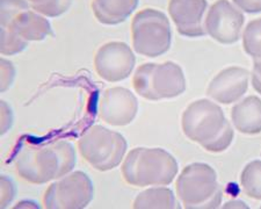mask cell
Segmentation results:
<instances>
[{"label": "cell", "instance_id": "cell-1", "mask_svg": "<svg viewBox=\"0 0 261 209\" xmlns=\"http://www.w3.org/2000/svg\"><path fill=\"white\" fill-rule=\"evenodd\" d=\"M184 134L209 152H222L232 143L234 133L222 108L207 99L193 101L181 120Z\"/></svg>", "mask_w": 261, "mask_h": 209}, {"label": "cell", "instance_id": "cell-2", "mask_svg": "<svg viewBox=\"0 0 261 209\" xmlns=\"http://www.w3.org/2000/svg\"><path fill=\"white\" fill-rule=\"evenodd\" d=\"M73 145L66 141L28 146L15 160L16 172L34 185L56 180L69 174L75 166Z\"/></svg>", "mask_w": 261, "mask_h": 209}, {"label": "cell", "instance_id": "cell-3", "mask_svg": "<svg viewBox=\"0 0 261 209\" xmlns=\"http://www.w3.org/2000/svg\"><path fill=\"white\" fill-rule=\"evenodd\" d=\"M179 165L161 148H135L122 165V175L130 186H166L174 180Z\"/></svg>", "mask_w": 261, "mask_h": 209}, {"label": "cell", "instance_id": "cell-4", "mask_svg": "<svg viewBox=\"0 0 261 209\" xmlns=\"http://www.w3.org/2000/svg\"><path fill=\"white\" fill-rule=\"evenodd\" d=\"M176 195L187 209L220 207L223 192L217 173L204 163H193L182 170L175 184Z\"/></svg>", "mask_w": 261, "mask_h": 209}, {"label": "cell", "instance_id": "cell-5", "mask_svg": "<svg viewBox=\"0 0 261 209\" xmlns=\"http://www.w3.org/2000/svg\"><path fill=\"white\" fill-rule=\"evenodd\" d=\"M134 89L146 100L159 101L179 97L186 91L184 71L174 62L162 64L145 63L136 70L133 78Z\"/></svg>", "mask_w": 261, "mask_h": 209}, {"label": "cell", "instance_id": "cell-6", "mask_svg": "<svg viewBox=\"0 0 261 209\" xmlns=\"http://www.w3.org/2000/svg\"><path fill=\"white\" fill-rule=\"evenodd\" d=\"M127 141L120 133L93 125L78 141L79 152L98 171H109L121 164L127 152Z\"/></svg>", "mask_w": 261, "mask_h": 209}, {"label": "cell", "instance_id": "cell-7", "mask_svg": "<svg viewBox=\"0 0 261 209\" xmlns=\"http://www.w3.org/2000/svg\"><path fill=\"white\" fill-rule=\"evenodd\" d=\"M133 47L142 56L154 58L171 48L172 31L167 16L154 8H144L134 16Z\"/></svg>", "mask_w": 261, "mask_h": 209}, {"label": "cell", "instance_id": "cell-8", "mask_svg": "<svg viewBox=\"0 0 261 209\" xmlns=\"http://www.w3.org/2000/svg\"><path fill=\"white\" fill-rule=\"evenodd\" d=\"M94 198V186L83 171L60 178L45 191L43 203L49 209H83Z\"/></svg>", "mask_w": 261, "mask_h": 209}, {"label": "cell", "instance_id": "cell-9", "mask_svg": "<svg viewBox=\"0 0 261 209\" xmlns=\"http://www.w3.org/2000/svg\"><path fill=\"white\" fill-rule=\"evenodd\" d=\"M243 12L229 0H217L208 10L204 20L205 33L222 44L236 43L242 37Z\"/></svg>", "mask_w": 261, "mask_h": 209}, {"label": "cell", "instance_id": "cell-10", "mask_svg": "<svg viewBox=\"0 0 261 209\" xmlns=\"http://www.w3.org/2000/svg\"><path fill=\"white\" fill-rule=\"evenodd\" d=\"M136 63L132 48L124 42H108L101 45L94 56V68L100 78L117 83L132 74Z\"/></svg>", "mask_w": 261, "mask_h": 209}, {"label": "cell", "instance_id": "cell-11", "mask_svg": "<svg viewBox=\"0 0 261 209\" xmlns=\"http://www.w3.org/2000/svg\"><path fill=\"white\" fill-rule=\"evenodd\" d=\"M138 101L135 95L124 87H112L103 92L99 103V116L105 122L123 127L136 118Z\"/></svg>", "mask_w": 261, "mask_h": 209}, {"label": "cell", "instance_id": "cell-12", "mask_svg": "<svg viewBox=\"0 0 261 209\" xmlns=\"http://www.w3.org/2000/svg\"><path fill=\"white\" fill-rule=\"evenodd\" d=\"M207 0H170L168 13L179 34L191 39L204 36V13Z\"/></svg>", "mask_w": 261, "mask_h": 209}, {"label": "cell", "instance_id": "cell-13", "mask_svg": "<svg viewBox=\"0 0 261 209\" xmlns=\"http://www.w3.org/2000/svg\"><path fill=\"white\" fill-rule=\"evenodd\" d=\"M250 72L241 66H230L222 70L210 82L207 93L215 101L230 104L238 101L248 89Z\"/></svg>", "mask_w": 261, "mask_h": 209}, {"label": "cell", "instance_id": "cell-14", "mask_svg": "<svg viewBox=\"0 0 261 209\" xmlns=\"http://www.w3.org/2000/svg\"><path fill=\"white\" fill-rule=\"evenodd\" d=\"M2 29H11L21 39L27 41H43L49 36H54L51 24L44 15L36 11H23L12 20V22Z\"/></svg>", "mask_w": 261, "mask_h": 209}, {"label": "cell", "instance_id": "cell-15", "mask_svg": "<svg viewBox=\"0 0 261 209\" xmlns=\"http://www.w3.org/2000/svg\"><path fill=\"white\" fill-rule=\"evenodd\" d=\"M234 128L245 135L261 133V99L251 95L236 103L231 110Z\"/></svg>", "mask_w": 261, "mask_h": 209}, {"label": "cell", "instance_id": "cell-16", "mask_svg": "<svg viewBox=\"0 0 261 209\" xmlns=\"http://www.w3.org/2000/svg\"><path fill=\"white\" fill-rule=\"evenodd\" d=\"M92 11L99 22L114 26L124 22L138 6V0H92Z\"/></svg>", "mask_w": 261, "mask_h": 209}, {"label": "cell", "instance_id": "cell-17", "mask_svg": "<svg viewBox=\"0 0 261 209\" xmlns=\"http://www.w3.org/2000/svg\"><path fill=\"white\" fill-rule=\"evenodd\" d=\"M133 207L136 209L180 208L179 203L176 202L173 192L166 187L149 188V190L142 192V193L136 196Z\"/></svg>", "mask_w": 261, "mask_h": 209}, {"label": "cell", "instance_id": "cell-18", "mask_svg": "<svg viewBox=\"0 0 261 209\" xmlns=\"http://www.w3.org/2000/svg\"><path fill=\"white\" fill-rule=\"evenodd\" d=\"M241 185L247 196L261 200V161H253L244 167L241 174Z\"/></svg>", "mask_w": 261, "mask_h": 209}, {"label": "cell", "instance_id": "cell-19", "mask_svg": "<svg viewBox=\"0 0 261 209\" xmlns=\"http://www.w3.org/2000/svg\"><path fill=\"white\" fill-rule=\"evenodd\" d=\"M243 47L253 60H261V18L252 20L244 29Z\"/></svg>", "mask_w": 261, "mask_h": 209}, {"label": "cell", "instance_id": "cell-20", "mask_svg": "<svg viewBox=\"0 0 261 209\" xmlns=\"http://www.w3.org/2000/svg\"><path fill=\"white\" fill-rule=\"evenodd\" d=\"M28 45V42L21 39L11 29H2V47L0 51L5 56H13L23 51Z\"/></svg>", "mask_w": 261, "mask_h": 209}, {"label": "cell", "instance_id": "cell-21", "mask_svg": "<svg viewBox=\"0 0 261 209\" xmlns=\"http://www.w3.org/2000/svg\"><path fill=\"white\" fill-rule=\"evenodd\" d=\"M29 7L27 0H2V27L10 24L16 15L29 10Z\"/></svg>", "mask_w": 261, "mask_h": 209}, {"label": "cell", "instance_id": "cell-22", "mask_svg": "<svg viewBox=\"0 0 261 209\" xmlns=\"http://www.w3.org/2000/svg\"><path fill=\"white\" fill-rule=\"evenodd\" d=\"M71 3L72 0H47L40 5L32 6V8L37 13L48 16V18H56L69 10Z\"/></svg>", "mask_w": 261, "mask_h": 209}, {"label": "cell", "instance_id": "cell-23", "mask_svg": "<svg viewBox=\"0 0 261 209\" xmlns=\"http://www.w3.org/2000/svg\"><path fill=\"white\" fill-rule=\"evenodd\" d=\"M0 64H2V86H0V89H2V92H5L13 84L15 77V69L13 64L10 61L5 60V58H3Z\"/></svg>", "mask_w": 261, "mask_h": 209}, {"label": "cell", "instance_id": "cell-24", "mask_svg": "<svg viewBox=\"0 0 261 209\" xmlns=\"http://www.w3.org/2000/svg\"><path fill=\"white\" fill-rule=\"evenodd\" d=\"M15 196V186L6 175L2 177V208H7Z\"/></svg>", "mask_w": 261, "mask_h": 209}, {"label": "cell", "instance_id": "cell-25", "mask_svg": "<svg viewBox=\"0 0 261 209\" xmlns=\"http://www.w3.org/2000/svg\"><path fill=\"white\" fill-rule=\"evenodd\" d=\"M232 2L242 12L252 14L261 12V0H232Z\"/></svg>", "mask_w": 261, "mask_h": 209}, {"label": "cell", "instance_id": "cell-26", "mask_svg": "<svg viewBox=\"0 0 261 209\" xmlns=\"http://www.w3.org/2000/svg\"><path fill=\"white\" fill-rule=\"evenodd\" d=\"M13 123V115L6 101H2V135L6 134Z\"/></svg>", "mask_w": 261, "mask_h": 209}, {"label": "cell", "instance_id": "cell-27", "mask_svg": "<svg viewBox=\"0 0 261 209\" xmlns=\"http://www.w3.org/2000/svg\"><path fill=\"white\" fill-rule=\"evenodd\" d=\"M252 85L253 89L261 94V60H254L252 71Z\"/></svg>", "mask_w": 261, "mask_h": 209}, {"label": "cell", "instance_id": "cell-28", "mask_svg": "<svg viewBox=\"0 0 261 209\" xmlns=\"http://www.w3.org/2000/svg\"><path fill=\"white\" fill-rule=\"evenodd\" d=\"M27 2L29 3V5H31V7H32L34 5H40V4H43L47 2V0H27Z\"/></svg>", "mask_w": 261, "mask_h": 209}]
</instances>
